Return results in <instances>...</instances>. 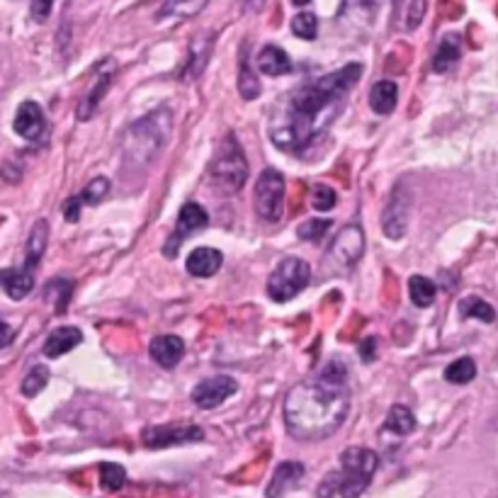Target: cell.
Masks as SVG:
<instances>
[{"label": "cell", "mask_w": 498, "mask_h": 498, "mask_svg": "<svg viewBox=\"0 0 498 498\" xmlns=\"http://www.w3.org/2000/svg\"><path fill=\"white\" fill-rule=\"evenodd\" d=\"M360 75L362 66L348 64L292 90L283 110L273 114L270 139L275 146L292 153L307 149L336 120L340 100L360 81Z\"/></svg>", "instance_id": "6da1fadb"}, {"label": "cell", "mask_w": 498, "mask_h": 498, "mask_svg": "<svg viewBox=\"0 0 498 498\" xmlns=\"http://www.w3.org/2000/svg\"><path fill=\"white\" fill-rule=\"evenodd\" d=\"M348 365L329 360L309 382L294 385L284 396L283 416L292 438L304 442H319L331 438L346 424L350 411Z\"/></svg>", "instance_id": "7a4b0ae2"}, {"label": "cell", "mask_w": 498, "mask_h": 498, "mask_svg": "<svg viewBox=\"0 0 498 498\" xmlns=\"http://www.w3.org/2000/svg\"><path fill=\"white\" fill-rule=\"evenodd\" d=\"M379 467V457L370 447H348L340 455V470L331 471L321 481L319 498H357L362 496L370 486Z\"/></svg>", "instance_id": "3957f363"}, {"label": "cell", "mask_w": 498, "mask_h": 498, "mask_svg": "<svg viewBox=\"0 0 498 498\" xmlns=\"http://www.w3.org/2000/svg\"><path fill=\"white\" fill-rule=\"evenodd\" d=\"M173 129V114L168 107H159L139 122H134L127 129V146H124V159L129 166L146 168L159 159L160 151L166 149Z\"/></svg>", "instance_id": "277c9868"}, {"label": "cell", "mask_w": 498, "mask_h": 498, "mask_svg": "<svg viewBox=\"0 0 498 498\" xmlns=\"http://www.w3.org/2000/svg\"><path fill=\"white\" fill-rule=\"evenodd\" d=\"M209 178L222 192L234 195L244 188L248 180V160H245L244 151L236 142L234 134H229L224 139V146L219 149L216 159L209 166Z\"/></svg>", "instance_id": "5b68a950"}, {"label": "cell", "mask_w": 498, "mask_h": 498, "mask_svg": "<svg viewBox=\"0 0 498 498\" xmlns=\"http://www.w3.org/2000/svg\"><path fill=\"white\" fill-rule=\"evenodd\" d=\"M311 283V268L307 261H301L297 255H287L280 263L275 265V270L268 277V297L277 304L292 301L300 297Z\"/></svg>", "instance_id": "8992f818"}, {"label": "cell", "mask_w": 498, "mask_h": 498, "mask_svg": "<svg viewBox=\"0 0 498 498\" xmlns=\"http://www.w3.org/2000/svg\"><path fill=\"white\" fill-rule=\"evenodd\" d=\"M284 190H287V183H284L283 173L275 168H265L253 190L255 214L265 222H277L284 212Z\"/></svg>", "instance_id": "52a82bcc"}, {"label": "cell", "mask_w": 498, "mask_h": 498, "mask_svg": "<svg viewBox=\"0 0 498 498\" xmlns=\"http://www.w3.org/2000/svg\"><path fill=\"white\" fill-rule=\"evenodd\" d=\"M142 440L149 450H163V447H173V445L205 440V431L198 424L149 425L142 432Z\"/></svg>", "instance_id": "ba28073f"}, {"label": "cell", "mask_w": 498, "mask_h": 498, "mask_svg": "<svg viewBox=\"0 0 498 498\" xmlns=\"http://www.w3.org/2000/svg\"><path fill=\"white\" fill-rule=\"evenodd\" d=\"M411 207H414L411 190H406L404 185H396L392 190V198L386 202L385 212H382V231H385L386 238H392V241L404 238L409 219H411Z\"/></svg>", "instance_id": "9c48e42d"}, {"label": "cell", "mask_w": 498, "mask_h": 498, "mask_svg": "<svg viewBox=\"0 0 498 498\" xmlns=\"http://www.w3.org/2000/svg\"><path fill=\"white\" fill-rule=\"evenodd\" d=\"M365 253V234L362 226L350 224L329 245V261L338 268H353V265Z\"/></svg>", "instance_id": "30bf717a"}, {"label": "cell", "mask_w": 498, "mask_h": 498, "mask_svg": "<svg viewBox=\"0 0 498 498\" xmlns=\"http://www.w3.org/2000/svg\"><path fill=\"white\" fill-rule=\"evenodd\" d=\"M236 392H238V382L234 377H209L192 389V404H198V409H202V411H212L216 406L224 404L226 399H231Z\"/></svg>", "instance_id": "8fae6325"}, {"label": "cell", "mask_w": 498, "mask_h": 498, "mask_svg": "<svg viewBox=\"0 0 498 498\" xmlns=\"http://www.w3.org/2000/svg\"><path fill=\"white\" fill-rule=\"evenodd\" d=\"M209 224V214L207 209L198 205V202H188V205H183L180 207V214H178V222H175V234L170 238V244H166L163 248V253L168 255V258H175L178 253V245L188 238V236L198 234L202 229H207Z\"/></svg>", "instance_id": "7c38bea8"}, {"label": "cell", "mask_w": 498, "mask_h": 498, "mask_svg": "<svg viewBox=\"0 0 498 498\" xmlns=\"http://www.w3.org/2000/svg\"><path fill=\"white\" fill-rule=\"evenodd\" d=\"M12 129L18 132V136L27 139V142H37L39 136L47 129V120H44V110L39 107L35 100H25L19 105L15 120H12Z\"/></svg>", "instance_id": "4fadbf2b"}, {"label": "cell", "mask_w": 498, "mask_h": 498, "mask_svg": "<svg viewBox=\"0 0 498 498\" xmlns=\"http://www.w3.org/2000/svg\"><path fill=\"white\" fill-rule=\"evenodd\" d=\"M304 464L301 462H283V464H277V470H275L273 479L268 484V489H265V498H280L284 494H290L292 489H297L300 486V481L304 479Z\"/></svg>", "instance_id": "5bb4252c"}, {"label": "cell", "mask_w": 498, "mask_h": 498, "mask_svg": "<svg viewBox=\"0 0 498 498\" xmlns=\"http://www.w3.org/2000/svg\"><path fill=\"white\" fill-rule=\"evenodd\" d=\"M149 353L163 370H173L185 357V340L180 338V336H173V333L156 336V338L151 340Z\"/></svg>", "instance_id": "9a60e30c"}, {"label": "cell", "mask_w": 498, "mask_h": 498, "mask_svg": "<svg viewBox=\"0 0 498 498\" xmlns=\"http://www.w3.org/2000/svg\"><path fill=\"white\" fill-rule=\"evenodd\" d=\"M379 8H382V0H343L340 19H346L357 29H367L375 25Z\"/></svg>", "instance_id": "2e32d148"}, {"label": "cell", "mask_w": 498, "mask_h": 498, "mask_svg": "<svg viewBox=\"0 0 498 498\" xmlns=\"http://www.w3.org/2000/svg\"><path fill=\"white\" fill-rule=\"evenodd\" d=\"M83 343V331L78 326H58L47 336L44 340V355L57 360V357L66 355Z\"/></svg>", "instance_id": "e0dca14e"}, {"label": "cell", "mask_w": 498, "mask_h": 498, "mask_svg": "<svg viewBox=\"0 0 498 498\" xmlns=\"http://www.w3.org/2000/svg\"><path fill=\"white\" fill-rule=\"evenodd\" d=\"M224 263V253L222 251H216L212 245H199L195 248L192 253L188 255V273L192 277H212V275L219 273V268Z\"/></svg>", "instance_id": "ac0fdd59"}, {"label": "cell", "mask_w": 498, "mask_h": 498, "mask_svg": "<svg viewBox=\"0 0 498 498\" xmlns=\"http://www.w3.org/2000/svg\"><path fill=\"white\" fill-rule=\"evenodd\" d=\"M258 71L263 75H270V78L292 74L290 54L284 49L275 47V44H265L258 54Z\"/></svg>", "instance_id": "d6986e66"}, {"label": "cell", "mask_w": 498, "mask_h": 498, "mask_svg": "<svg viewBox=\"0 0 498 498\" xmlns=\"http://www.w3.org/2000/svg\"><path fill=\"white\" fill-rule=\"evenodd\" d=\"M462 57V44H460V35L455 32H447L445 37L440 39V47L432 57V71L435 74H447L452 68L460 64Z\"/></svg>", "instance_id": "ffe728a7"}, {"label": "cell", "mask_w": 498, "mask_h": 498, "mask_svg": "<svg viewBox=\"0 0 498 498\" xmlns=\"http://www.w3.org/2000/svg\"><path fill=\"white\" fill-rule=\"evenodd\" d=\"M396 103H399V85L394 81H377L370 90V107L372 113L382 114H392L396 110Z\"/></svg>", "instance_id": "44dd1931"}, {"label": "cell", "mask_w": 498, "mask_h": 498, "mask_svg": "<svg viewBox=\"0 0 498 498\" xmlns=\"http://www.w3.org/2000/svg\"><path fill=\"white\" fill-rule=\"evenodd\" d=\"M0 283L5 287V294H8L10 300H25L32 287H35V275L29 273V270H5V273H0Z\"/></svg>", "instance_id": "7402d4cb"}, {"label": "cell", "mask_w": 498, "mask_h": 498, "mask_svg": "<svg viewBox=\"0 0 498 498\" xmlns=\"http://www.w3.org/2000/svg\"><path fill=\"white\" fill-rule=\"evenodd\" d=\"M49 244V224L44 219H39L37 224L32 226V234L27 238V255H25V270L32 273V268H37L42 255L47 251Z\"/></svg>", "instance_id": "603a6c76"}, {"label": "cell", "mask_w": 498, "mask_h": 498, "mask_svg": "<svg viewBox=\"0 0 498 498\" xmlns=\"http://www.w3.org/2000/svg\"><path fill=\"white\" fill-rule=\"evenodd\" d=\"M212 42H214L212 37H209V42L207 39H198V42H192V49H190V54H188V64H185L183 74H180L183 81H192V78H198V75L202 74V68L209 64Z\"/></svg>", "instance_id": "cb8c5ba5"}, {"label": "cell", "mask_w": 498, "mask_h": 498, "mask_svg": "<svg viewBox=\"0 0 498 498\" xmlns=\"http://www.w3.org/2000/svg\"><path fill=\"white\" fill-rule=\"evenodd\" d=\"M385 431L394 432V435H399V438L411 435V432L416 431V416L411 414V409H409V406H401V404L392 406V409H389V414H386Z\"/></svg>", "instance_id": "d4e9b609"}, {"label": "cell", "mask_w": 498, "mask_h": 498, "mask_svg": "<svg viewBox=\"0 0 498 498\" xmlns=\"http://www.w3.org/2000/svg\"><path fill=\"white\" fill-rule=\"evenodd\" d=\"M113 78H114V66H110L107 74L100 75V81H97V85H95L93 90L81 100V105H78V120H81V122H85V120L93 117L95 110H97V105H100V100L105 97V90H107L110 83H113Z\"/></svg>", "instance_id": "484cf974"}, {"label": "cell", "mask_w": 498, "mask_h": 498, "mask_svg": "<svg viewBox=\"0 0 498 498\" xmlns=\"http://www.w3.org/2000/svg\"><path fill=\"white\" fill-rule=\"evenodd\" d=\"M238 93L244 100H255L261 95V81L255 78L251 68L248 49H241V57H238Z\"/></svg>", "instance_id": "4316f807"}, {"label": "cell", "mask_w": 498, "mask_h": 498, "mask_svg": "<svg viewBox=\"0 0 498 498\" xmlns=\"http://www.w3.org/2000/svg\"><path fill=\"white\" fill-rule=\"evenodd\" d=\"M409 297H411V301H414L416 307L425 309V307H431L432 301H435V297H438V287H435V283L428 280L425 275H414V277L409 280Z\"/></svg>", "instance_id": "83f0119b"}, {"label": "cell", "mask_w": 498, "mask_h": 498, "mask_svg": "<svg viewBox=\"0 0 498 498\" xmlns=\"http://www.w3.org/2000/svg\"><path fill=\"white\" fill-rule=\"evenodd\" d=\"M460 316L462 319H479L484 323H494L496 321V311L486 300L479 297H467L460 301Z\"/></svg>", "instance_id": "f1b7e54d"}, {"label": "cell", "mask_w": 498, "mask_h": 498, "mask_svg": "<svg viewBox=\"0 0 498 498\" xmlns=\"http://www.w3.org/2000/svg\"><path fill=\"white\" fill-rule=\"evenodd\" d=\"M474 377H477V362L471 357H460L445 367V379L450 385H470L474 382Z\"/></svg>", "instance_id": "f546056e"}, {"label": "cell", "mask_w": 498, "mask_h": 498, "mask_svg": "<svg viewBox=\"0 0 498 498\" xmlns=\"http://www.w3.org/2000/svg\"><path fill=\"white\" fill-rule=\"evenodd\" d=\"M292 35L300 39H307V42H314L316 35H319V19L314 12L309 10H301L300 15L292 18Z\"/></svg>", "instance_id": "4dcf8cb0"}, {"label": "cell", "mask_w": 498, "mask_h": 498, "mask_svg": "<svg viewBox=\"0 0 498 498\" xmlns=\"http://www.w3.org/2000/svg\"><path fill=\"white\" fill-rule=\"evenodd\" d=\"M209 0H166V5L159 12V18L166 15H178V18H192L199 10L207 5Z\"/></svg>", "instance_id": "1f68e13d"}, {"label": "cell", "mask_w": 498, "mask_h": 498, "mask_svg": "<svg viewBox=\"0 0 498 498\" xmlns=\"http://www.w3.org/2000/svg\"><path fill=\"white\" fill-rule=\"evenodd\" d=\"M100 484L105 491H120L127 484V471L117 462H103L100 464Z\"/></svg>", "instance_id": "d6a6232c"}, {"label": "cell", "mask_w": 498, "mask_h": 498, "mask_svg": "<svg viewBox=\"0 0 498 498\" xmlns=\"http://www.w3.org/2000/svg\"><path fill=\"white\" fill-rule=\"evenodd\" d=\"M49 385V367L47 365H35L32 367V372H29L25 379H22V394L32 399V396H37L44 386Z\"/></svg>", "instance_id": "836d02e7"}, {"label": "cell", "mask_w": 498, "mask_h": 498, "mask_svg": "<svg viewBox=\"0 0 498 498\" xmlns=\"http://www.w3.org/2000/svg\"><path fill=\"white\" fill-rule=\"evenodd\" d=\"M110 180L107 178H93L81 192V202L83 205H100L107 195H110Z\"/></svg>", "instance_id": "e575fe53"}, {"label": "cell", "mask_w": 498, "mask_h": 498, "mask_svg": "<svg viewBox=\"0 0 498 498\" xmlns=\"http://www.w3.org/2000/svg\"><path fill=\"white\" fill-rule=\"evenodd\" d=\"M331 224H333L331 219H309V222H304L297 229V236H300L301 241H319L329 231Z\"/></svg>", "instance_id": "d590c367"}, {"label": "cell", "mask_w": 498, "mask_h": 498, "mask_svg": "<svg viewBox=\"0 0 498 498\" xmlns=\"http://www.w3.org/2000/svg\"><path fill=\"white\" fill-rule=\"evenodd\" d=\"M336 202H338V198H336V192L329 185H316L311 190V207L316 212H331L336 207Z\"/></svg>", "instance_id": "8d00e7d4"}, {"label": "cell", "mask_w": 498, "mask_h": 498, "mask_svg": "<svg viewBox=\"0 0 498 498\" xmlns=\"http://www.w3.org/2000/svg\"><path fill=\"white\" fill-rule=\"evenodd\" d=\"M47 287H49L47 290L49 297H51V294H58L57 311L58 314H64V311H66L68 297L74 294V283H68V280H64V277H58V280H54V283H49Z\"/></svg>", "instance_id": "74e56055"}, {"label": "cell", "mask_w": 498, "mask_h": 498, "mask_svg": "<svg viewBox=\"0 0 498 498\" xmlns=\"http://www.w3.org/2000/svg\"><path fill=\"white\" fill-rule=\"evenodd\" d=\"M425 15V0H414L409 8V18H406V29H416L421 25V19Z\"/></svg>", "instance_id": "f35d334b"}, {"label": "cell", "mask_w": 498, "mask_h": 498, "mask_svg": "<svg viewBox=\"0 0 498 498\" xmlns=\"http://www.w3.org/2000/svg\"><path fill=\"white\" fill-rule=\"evenodd\" d=\"M81 205H83V202H81V198H71L66 202V205H64V219H66V222H78V219H81Z\"/></svg>", "instance_id": "ab89813d"}, {"label": "cell", "mask_w": 498, "mask_h": 498, "mask_svg": "<svg viewBox=\"0 0 498 498\" xmlns=\"http://www.w3.org/2000/svg\"><path fill=\"white\" fill-rule=\"evenodd\" d=\"M15 340V329L10 326L8 321L0 316V348H5V346H10Z\"/></svg>", "instance_id": "60d3db41"}, {"label": "cell", "mask_w": 498, "mask_h": 498, "mask_svg": "<svg viewBox=\"0 0 498 498\" xmlns=\"http://www.w3.org/2000/svg\"><path fill=\"white\" fill-rule=\"evenodd\" d=\"M375 350H377V338H367L362 346H360V357L365 362H372L375 360Z\"/></svg>", "instance_id": "b9f144b4"}, {"label": "cell", "mask_w": 498, "mask_h": 498, "mask_svg": "<svg viewBox=\"0 0 498 498\" xmlns=\"http://www.w3.org/2000/svg\"><path fill=\"white\" fill-rule=\"evenodd\" d=\"M292 3H294L297 8H304V5H309L311 0H292Z\"/></svg>", "instance_id": "7bdbcfd3"}]
</instances>
